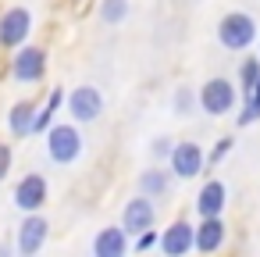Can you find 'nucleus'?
I'll list each match as a JSON object with an SVG mask.
<instances>
[{"instance_id":"1","label":"nucleus","mask_w":260,"mask_h":257,"mask_svg":"<svg viewBox=\"0 0 260 257\" xmlns=\"http://www.w3.org/2000/svg\"><path fill=\"white\" fill-rule=\"evenodd\" d=\"M256 40H260V29H256V18L249 11H228L217 22V43L232 54H246Z\"/></svg>"},{"instance_id":"2","label":"nucleus","mask_w":260,"mask_h":257,"mask_svg":"<svg viewBox=\"0 0 260 257\" xmlns=\"http://www.w3.org/2000/svg\"><path fill=\"white\" fill-rule=\"evenodd\" d=\"M43 136H47V157L54 164H75L82 157L86 139H82V132H79L75 122H54Z\"/></svg>"},{"instance_id":"3","label":"nucleus","mask_w":260,"mask_h":257,"mask_svg":"<svg viewBox=\"0 0 260 257\" xmlns=\"http://www.w3.org/2000/svg\"><path fill=\"white\" fill-rule=\"evenodd\" d=\"M196 100H200V111L210 115V118H221V115H232L235 104H239V86L224 75H214L207 79L200 90H196Z\"/></svg>"},{"instance_id":"4","label":"nucleus","mask_w":260,"mask_h":257,"mask_svg":"<svg viewBox=\"0 0 260 257\" xmlns=\"http://www.w3.org/2000/svg\"><path fill=\"white\" fill-rule=\"evenodd\" d=\"M32 36V11L15 4L8 11H0V47L4 50H18L22 43H29Z\"/></svg>"},{"instance_id":"5","label":"nucleus","mask_w":260,"mask_h":257,"mask_svg":"<svg viewBox=\"0 0 260 257\" xmlns=\"http://www.w3.org/2000/svg\"><path fill=\"white\" fill-rule=\"evenodd\" d=\"M43 75H47V50L32 47V43H22L11 54V79L29 86V82H43Z\"/></svg>"},{"instance_id":"6","label":"nucleus","mask_w":260,"mask_h":257,"mask_svg":"<svg viewBox=\"0 0 260 257\" xmlns=\"http://www.w3.org/2000/svg\"><path fill=\"white\" fill-rule=\"evenodd\" d=\"M168 168H171V175L175 179H196V175H203V168H207V150L196 143V139H182V143H175V150H171V157H168Z\"/></svg>"},{"instance_id":"7","label":"nucleus","mask_w":260,"mask_h":257,"mask_svg":"<svg viewBox=\"0 0 260 257\" xmlns=\"http://www.w3.org/2000/svg\"><path fill=\"white\" fill-rule=\"evenodd\" d=\"M64 104L75 125H89L104 115V93L96 86H75L72 93H64Z\"/></svg>"},{"instance_id":"8","label":"nucleus","mask_w":260,"mask_h":257,"mask_svg":"<svg viewBox=\"0 0 260 257\" xmlns=\"http://www.w3.org/2000/svg\"><path fill=\"white\" fill-rule=\"evenodd\" d=\"M160 253L164 257H189L192 246H196V225L185 221V218H175L164 232H160Z\"/></svg>"},{"instance_id":"9","label":"nucleus","mask_w":260,"mask_h":257,"mask_svg":"<svg viewBox=\"0 0 260 257\" xmlns=\"http://www.w3.org/2000/svg\"><path fill=\"white\" fill-rule=\"evenodd\" d=\"M153 225H157V204H153L150 196L136 193L132 200H125L121 229H125L128 236H139V232H146V229H153Z\"/></svg>"},{"instance_id":"10","label":"nucleus","mask_w":260,"mask_h":257,"mask_svg":"<svg viewBox=\"0 0 260 257\" xmlns=\"http://www.w3.org/2000/svg\"><path fill=\"white\" fill-rule=\"evenodd\" d=\"M47 200H50V186H47V179H43L40 172H29V175L15 186V207L25 211V214H36Z\"/></svg>"},{"instance_id":"11","label":"nucleus","mask_w":260,"mask_h":257,"mask_svg":"<svg viewBox=\"0 0 260 257\" xmlns=\"http://www.w3.org/2000/svg\"><path fill=\"white\" fill-rule=\"evenodd\" d=\"M47 236H50V221L36 211V214H29L22 225H18V236H15V246H18V253H25V257H36L40 250H43V243H47Z\"/></svg>"},{"instance_id":"12","label":"nucleus","mask_w":260,"mask_h":257,"mask_svg":"<svg viewBox=\"0 0 260 257\" xmlns=\"http://www.w3.org/2000/svg\"><path fill=\"white\" fill-rule=\"evenodd\" d=\"M132 250V236L121 225H104L93 236V257H128Z\"/></svg>"},{"instance_id":"13","label":"nucleus","mask_w":260,"mask_h":257,"mask_svg":"<svg viewBox=\"0 0 260 257\" xmlns=\"http://www.w3.org/2000/svg\"><path fill=\"white\" fill-rule=\"evenodd\" d=\"M224 236H228V225H224V218L217 214V218H200V225H196V253H203V257H214L221 246H224Z\"/></svg>"},{"instance_id":"14","label":"nucleus","mask_w":260,"mask_h":257,"mask_svg":"<svg viewBox=\"0 0 260 257\" xmlns=\"http://www.w3.org/2000/svg\"><path fill=\"white\" fill-rule=\"evenodd\" d=\"M224 204H228V186L221 179H207L196 193V214L200 218H217L224 211Z\"/></svg>"},{"instance_id":"15","label":"nucleus","mask_w":260,"mask_h":257,"mask_svg":"<svg viewBox=\"0 0 260 257\" xmlns=\"http://www.w3.org/2000/svg\"><path fill=\"white\" fill-rule=\"evenodd\" d=\"M171 168L164 172V168H146V172H139V193L143 196H150V200H164L168 193H171Z\"/></svg>"},{"instance_id":"16","label":"nucleus","mask_w":260,"mask_h":257,"mask_svg":"<svg viewBox=\"0 0 260 257\" xmlns=\"http://www.w3.org/2000/svg\"><path fill=\"white\" fill-rule=\"evenodd\" d=\"M36 107H40V104H32V100H18V104H11V111H8V129H11V136H15V139L32 136Z\"/></svg>"},{"instance_id":"17","label":"nucleus","mask_w":260,"mask_h":257,"mask_svg":"<svg viewBox=\"0 0 260 257\" xmlns=\"http://www.w3.org/2000/svg\"><path fill=\"white\" fill-rule=\"evenodd\" d=\"M61 104H64V90H61V86H54V90L47 93V104H43V107H36L32 132H47V129L54 125V115L61 111Z\"/></svg>"},{"instance_id":"18","label":"nucleus","mask_w":260,"mask_h":257,"mask_svg":"<svg viewBox=\"0 0 260 257\" xmlns=\"http://www.w3.org/2000/svg\"><path fill=\"white\" fill-rule=\"evenodd\" d=\"M128 18V0H100V22L104 25H121Z\"/></svg>"},{"instance_id":"19","label":"nucleus","mask_w":260,"mask_h":257,"mask_svg":"<svg viewBox=\"0 0 260 257\" xmlns=\"http://www.w3.org/2000/svg\"><path fill=\"white\" fill-rule=\"evenodd\" d=\"M171 107H175V115H178V118H192V111L200 107V100H196V90H189V86H178V90H175V97H171Z\"/></svg>"},{"instance_id":"20","label":"nucleus","mask_w":260,"mask_h":257,"mask_svg":"<svg viewBox=\"0 0 260 257\" xmlns=\"http://www.w3.org/2000/svg\"><path fill=\"white\" fill-rule=\"evenodd\" d=\"M256 79H260V58H242V65H239V93L249 97Z\"/></svg>"},{"instance_id":"21","label":"nucleus","mask_w":260,"mask_h":257,"mask_svg":"<svg viewBox=\"0 0 260 257\" xmlns=\"http://www.w3.org/2000/svg\"><path fill=\"white\" fill-rule=\"evenodd\" d=\"M232 147H235V139H232V136H221V139L214 143V150L207 154V168H217V164L232 154Z\"/></svg>"},{"instance_id":"22","label":"nucleus","mask_w":260,"mask_h":257,"mask_svg":"<svg viewBox=\"0 0 260 257\" xmlns=\"http://www.w3.org/2000/svg\"><path fill=\"white\" fill-rule=\"evenodd\" d=\"M171 150H175V139H171V136H157V139L150 143V154H153V157H160V161H168V157H171Z\"/></svg>"},{"instance_id":"23","label":"nucleus","mask_w":260,"mask_h":257,"mask_svg":"<svg viewBox=\"0 0 260 257\" xmlns=\"http://www.w3.org/2000/svg\"><path fill=\"white\" fill-rule=\"evenodd\" d=\"M157 243H160V232H157V229H146V232H139V236H136V243H132V246H136L139 253H146V250H153Z\"/></svg>"},{"instance_id":"24","label":"nucleus","mask_w":260,"mask_h":257,"mask_svg":"<svg viewBox=\"0 0 260 257\" xmlns=\"http://www.w3.org/2000/svg\"><path fill=\"white\" fill-rule=\"evenodd\" d=\"M253 122H260V115H256V107H253L249 100H242V107H239V115H235V125L246 129V125H253Z\"/></svg>"},{"instance_id":"25","label":"nucleus","mask_w":260,"mask_h":257,"mask_svg":"<svg viewBox=\"0 0 260 257\" xmlns=\"http://www.w3.org/2000/svg\"><path fill=\"white\" fill-rule=\"evenodd\" d=\"M11 161H15L11 147H8V143H0V179H8V172H11Z\"/></svg>"},{"instance_id":"26","label":"nucleus","mask_w":260,"mask_h":257,"mask_svg":"<svg viewBox=\"0 0 260 257\" xmlns=\"http://www.w3.org/2000/svg\"><path fill=\"white\" fill-rule=\"evenodd\" d=\"M242 100H249V104L256 107V115H260V79L253 82V90H249V97H242Z\"/></svg>"},{"instance_id":"27","label":"nucleus","mask_w":260,"mask_h":257,"mask_svg":"<svg viewBox=\"0 0 260 257\" xmlns=\"http://www.w3.org/2000/svg\"><path fill=\"white\" fill-rule=\"evenodd\" d=\"M0 257H11V243H0Z\"/></svg>"},{"instance_id":"28","label":"nucleus","mask_w":260,"mask_h":257,"mask_svg":"<svg viewBox=\"0 0 260 257\" xmlns=\"http://www.w3.org/2000/svg\"><path fill=\"white\" fill-rule=\"evenodd\" d=\"M18 257H25V253H18Z\"/></svg>"}]
</instances>
